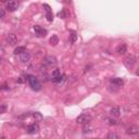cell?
Returning a JSON list of instances; mask_svg holds the SVG:
<instances>
[{
	"label": "cell",
	"instance_id": "5b68a950",
	"mask_svg": "<svg viewBox=\"0 0 139 139\" xmlns=\"http://www.w3.org/2000/svg\"><path fill=\"white\" fill-rule=\"evenodd\" d=\"M31 58H32V55L28 51H24L20 54V60H21L23 63H28V62L31 61Z\"/></svg>",
	"mask_w": 139,
	"mask_h": 139
},
{
	"label": "cell",
	"instance_id": "cb8c5ba5",
	"mask_svg": "<svg viewBox=\"0 0 139 139\" xmlns=\"http://www.w3.org/2000/svg\"><path fill=\"white\" fill-rule=\"evenodd\" d=\"M6 16V10L0 8V19H3Z\"/></svg>",
	"mask_w": 139,
	"mask_h": 139
},
{
	"label": "cell",
	"instance_id": "30bf717a",
	"mask_svg": "<svg viewBox=\"0 0 139 139\" xmlns=\"http://www.w3.org/2000/svg\"><path fill=\"white\" fill-rule=\"evenodd\" d=\"M139 131V127L137 125H131L127 128V134L128 135H137Z\"/></svg>",
	"mask_w": 139,
	"mask_h": 139
},
{
	"label": "cell",
	"instance_id": "277c9868",
	"mask_svg": "<svg viewBox=\"0 0 139 139\" xmlns=\"http://www.w3.org/2000/svg\"><path fill=\"white\" fill-rule=\"evenodd\" d=\"M124 63L125 65H126L127 67H133V65L136 63V58L134 57L133 54H130V55H128V57L125 58V60H124Z\"/></svg>",
	"mask_w": 139,
	"mask_h": 139
},
{
	"label": "cell",
	"instance_id": "e0dca14e",
	"mask_svg": "<svg viewBox=\"0 0 139 139\" xmlns=\"http://www.w3.org/2000/svg\"><path fill=\"white\" fill-rule=\"evenodd\" d=\"M60 75H61V72L59 71V70H54V71L52 72V74H51V77H52V79H54V78L59 77Z\"/></svg>",
	"mask_w": 139,
	"mask_h": 139
},
{
	"label": "cell",
	"instance_id": "7a4b0ae2",
	"mask_svg": "<svg viewBox=\"0 0 139 139\" xmlns=\"http://www.w3.org/2000/svg\"><path fill=\"white\" fill-rule=\"evenodd\" d=\"M44 63H45V65H47L49 67L54 66V65L57 64V59H55V57H52V55H48V57L45 58Z\"/></svg>",
	"mask_w": 139,
	"mask_h": 139
},
{
	"label": "cell",
	"instance_id": "d6986e66",
	"mask_svg": "<svg viewBox=\"0 0 139 139\" xmlns=\"http://www.w3.org/2000/svg\"><path fill=\"white\" fill-rule=\"evenodd\" d=\"M46 18H47V21H49V22L53 21V14H52V12L49 11V12L46 13Z\"/></svg>",
	"mask_w": 139,
	"mask_h": 139
},
{
	"label": "cell",
	"instance_id": "3957f363",
	"mask_svg": "<svg viewBox=\"0 0 139 139\" xmlns=\"http://www.w3.org/2000/svg\"><path fill=\"white\" fill-rule=\"evenodd\" d=\"M89 121H90V117H89L87 114H82L76 118V122H77V124H79V125H86L89 123Z\"/></svg>",
	"mask_w": 139,
	"mask_h": 139
},
{
	"label": "cell",
	"instance_id": "d4e9b609",
	"mask_svg": "<svg viewBox=\"0 0 139 139\" xmlns=\"http://www.w3.org/2000/svg\"><path fill=\"white\" fill-rule=\"evenodd\" d=\"M108 124L109 125H116V121H114V120H112V118H108Z\"/></svg>",
	"mask_w": 139,
	"mask_h": 139
},
{
	"label": "cell",
	"instance_id": "83f0119b",
	"mask_svg": "<svg viewBox=\"0 0 139 139\" xmlns=\"http://www.w3.org/2000/svg\"><path fill=\"white\" fill-rule=\"evenodd\" d=\"M95 139H99V138H95Z\"/></svg>",
	"mask_w": 139,
	"mask_h": 139
},
{
	"label": "cell",
	"instance_id": "9a60e30c",
	"mask_svg": "<svg viewBox=\"0 0 139 139\" xmlns=\"http://www.w3.org/2000/svg\"><path fill=\"white\" fill-rule=\"evenodd\" d=\"M59 42V38H58V36L57 35H52L51 36V38H50V44L52 46H55Z\"/></svg>",
	"mask_w": 139,
	"mask_h": 139
},
{
	"label": "cell",
	"instance_id": "2e32d148",
	"mask_svg": "<svg viewBox=\"0 0 139 139\" xmlns=\"http://www.w3.org/2000/svg\"><path fill=\"white\" fill-rule=\"evenodd\" d=\"M33 116H34L35 121H37V122L42 120V115H41V113H39V112H35V113L33 114Z\"/></svg>",
	"mask_w": 139,
	"mask_h": 139
},
{
	"label": "cell",
	"instance_id": "6da1fadb",
	"mask_svg": "<svg viewBox=\"0 0 139 139\" xmlns=\"http://www.w3.org/2000/svg\"><path fill=\"white\" fill-rule=\"evenodd\" d=\"M26 77H27L26 79H27V82L29 83V86H31L34 90H36V91L40 90V89H41V84H40V82L38 81V78H36L34 75H27Z\"/></svg>",
	"mask_w": 139,
	"mask_h": 139
},
{
	"label": "cell",
	"instance_id": "4fadbf2b",
	"mask_svg": "<svg viewBox=\"0 0 139 139\" xmlns=\"http://www.w3.org/2000/svg\"><path fill=\"white\" fill-rule=\"evenodd\" d=\"M110 113L112 116H115V117H118L121 115V111H120V108H112Z\"/></svg>",
	"mask_w": 139,
	"mask_h": 139
},
{
	"label": "cell",
	"instance_id": "52a82bcc",
	"mask_svg": "<svg viewBox=\"0 0 139 139\" xmlns=\"http://www.w3.org/2000/svg\"><path fill=\"white\" fill-rule=\"evenodd\" d=\"M38 130H39L38 124H32V125H29V126L27 127V133H28L29 135H35V134H37Z\"/></svg>",
	"mask_w": 139,
	"mask_h": 139
},
{
	"label": "cell",
	"instance_id": "ffe728a7",
	"mask_svg": "<svg viewBox=\"0 0 139 139\" xmlns=\"http://www.w3.org/2000/svg\"><path fill=\"white\" fill-rule=\"evenodd\" d=\"M107 139H120V137H118L117 134H115V133H109Z\"/></svg>",
	"mask_w": 139,
	"mask_h": 139
},
{
	"label": "cell",
	"instance_id": "9c48e42d",
	"mask_svg": "<svg viewBox=\"0 0 139 139\" xmlns=\"http://www.w3.org/2000/svg\"><path fill=\"white\" fill-rule=\"evenodd\" d=\"M110 83L114 86V87H122V86H123V84H124L123 79H122V78H118V77H116V78H112L111 81H110Z\"/></svg>",
	"mask_w": 139,
	"mask_h": 139
},
{
	"label": "cell",
	"instance_id": "4316f807",
	"mask_svg": "<svg viewBox=\"0 0 139 139\" xmlns=\"http://www.w3.org/2000/svg\"><path fill=\"white\" fill-rule=\"evenodd\" d=\"M0 62H1V58H0Z\"/></svg>",
	"mask_w": 139,
	"mask_h": 139
},
{
	"label": "cell",
	"instance_id": "8fae6325",
	"mask_svg": "<svg viewBox=\"0 0 139 139\" xmlns=\"http://www.w3.org/2000/svg\"><path fill=\"white\" fill-rule=\"evenodd\" d=\"M34 31L37 33L38 36H46V34H47V31L44 29L42 27H40L39 25H35L34 26Z\"/></svg>",
	"mask_w": 139,
	"mask_h": 139
},
{
	"label": "cell",
	"instance_id": "7c38bea8",
	"mask_svg": "<svg viewBox=\"0 0 139 139\" xmlns=\"http://www.w3.org/2000/svg\"><path fill=\"white\" fill-rule=\"evenodd\" d=\"M116 52H117L118 54H125L127 52V46L124 45V44L120 45L117 47V49H116Z\"/></svg>",
	"mask_w": 139,
	"mask_h": 139
},
{
	"label": "cell",
	"instance_id": "8992f818",
	"mask_svg": "<svg viewBox=\"0 0 139 139\" xmlns=\"http://www.w3.org/2000/svg\"><path fill=\"white\" fill-rule=\"evenodd\" d=\"M7 41L11 46H15L18 44V37L15 34H8L7 35Z\"/></svg>",
	"mask_w": 139,
	"mask_h": 139
},
{
	"label": "cell",
	"instance_id": "5bb4252c",
	"mask_svg": "<svg viewBox=\"0 0 139 139\" xmlns=\"http://www.w3.org/2000/svg\"><path fill=\"white\" fill-rule=\"evenodd\" d=\"M52 81H53L54 83H57V84H62V83L65 81V75H60L59 77L52 79Z\"/></svg>",
	"mask_w": 139,
	"mask_h": 139
},
{
	"label": "cell",
	"instance_id": "7402d4cb",
	"mask_svg": "<svg viewBox=\"0 0 139 139\" xmlns=\"http://www.w3.org/2000/svg\"><path fill=\"white\" fill-rule=\"evenodd\" d=\"M6 111H7V107L5 104H0V114H3V113H6Z\"/></svg>",
	"mask_w": 139,
	"mask_h": 139
},
{
	"label": "cell",
	"instance_id": "484cf974",
	"mask_svg": "<svg viewBox=\"0 0 139 139\" xmlns=\"http://www.w3.org/2000/svg\"><path fill=\"white\" fill-rule=\"evenodd\" d=\"M44 7H45V8H46V11H47V12H49V11H51V10H50V7H49L48 5H44Z\"/></svg>",
	"mask_w": 139,
	"mask_h": 139
},
{
	"label": "cell",
	"instance_id": "603a6c76",
	"mask_svg": "<svg viewBox=\"0 0 139 139\" xmlns=\"http://www.w3.org/2000/svg\"><path fill=\"white\" fill-rule=\"evenodd\" d=\"M76 39H77L76 34H75V33H72V34H71V42H72V44H74V42L76 41Z\"/></svg>",
	"mask_w": 139,
	"mask_h": 139
},
{
	"label": "cell",
	"instance_id": "ac0fdd59",
	"mask_svg": "<svg viewBox=\"0 0 139 139\" xmlns=\"http://www.w3.org/2000/svg\"><path fill=\"white\" fill-rule=\"evenodd\" d=\"M24 51H26V49L24 47H18L14 50V54H21L22 52H24Z\"/></svg>",
	"mask_w": 139,
	"mask_h": 139
},
{
	"label": "cell",
	"instance_id": "44dd1931",
	"mask_svg": "<svg viewBox=\"0 0 139 139\" xmlns=\"http://www.w3.org/2000/svg\"><path fill=\"white\" fill-rule=\"evenodd\" d=\"M58 16H60L61 19H65L66 18V13H65V10H62L61 12L58 13Z\"/></svg>",
	"mask_w": 139,
	"mask_h": 139
},
{
	"label": "cell",
	"instance_id": "ba28073f",
	"mask_svg": "<svg viewBox=\"0 0 139 139\" xmlns=\"http://www.w3.org/2000/svg\"><path fill=\"white\" fill-rule=\"evenodd\" d=\"M18 2L16 1H13V0H11V1L7 2V9L9 10V11H15L16 9H18Z\"/></svg>",
	"mask_w": 139,
	"mask_h": 139
}]
</instances>
